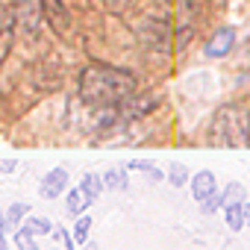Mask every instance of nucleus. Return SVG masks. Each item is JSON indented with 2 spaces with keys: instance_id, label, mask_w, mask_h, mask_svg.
Here are the masks:
<instances>
[{
  "instance_id": "obj_3",
  "label": "nucleus",
  "mask_w": 250,
  "mask_h": 250,
  "mask_svg": "<svg viewBox=\"0 0 250 250\" xmlns=\"http://www.w3.org/2000/svg\"><path fill=\"white\" fill-rule=\"evenodd\" d=\"M139 39L145 42V47L156 50V53H168L171 47V24L162 18H147L139 27Z\"/></svg>"
},
{
  "instance_id": "obj_12",
  "label": "nucleus",
  "mask_w": 250,
  "mask_h": 250,
  "mask_svg": "<svg viewBox=\"0 0 250 250\" xmlns=\"http://www.w3.org/2000/svg\"><path fill=\"white\" fill-rule=\"evenodd\" d=\"M224 221L232 232H241L244 229V203H229L224 206Z\"/></svg>"
},
{
  "instance_id": "obj_20",
  "label": "nucleus",
  "mask_w": 250,
  "mask_h": 250,
  "mask_svg": "<svg viewBox=\"0 0 250 250\" xmlns=\"http://www.w3.org/2000/svg\"><path fill=\"white\" fill-rule=\"evenodd\" d=\"M218 209H224V191H221V188H218L215 194H209L206 200H200V212H203V215H215Z\"/></svg>"
},
{
  "instance_id": "obj_14",
  "label": "nucleus",
  "mask_w": 250,
  "mask_h": 250,
  "mask_svg": "<svg viewBox=\"0 0 250 250\" xmlns=\"http://www.w3.org/2000/svg\"><path fill=\"white\" fill-rule=\"evenodd\" d=\"M80 188H83V191L91 197V203H94V200L100 197V191L106 188V186H103V174H85L83 183H80Z\"/></svg>"
},
{
  "instance_id": "obj_16",
  "label": "nucleus",
  "mask_w": 250,
  "mask_h": 250,
  "mask_svg": "<svg viewBox=\"0 0 250 250\" xmlns=\"http://www.w3.org/2000/svg\"><path fill=\"white\" fill-rule=\"evenodd\" d=\"M33 235H50L53 232V224L47 221V218H42V215H33V218H27V224H24Z\"/></svg>"
},
{
  "instance_id": "obj_23",
  "label": "nucleus",
  "mask_w": 250,
  "mask_h": 250,
  "mask_svg": "<svg viewBox=\"0 0 250 250\" xmlns=\"http://www.w3.org/2000/svg\"><path fill=\"white\" fill-rule=\"evenodd\" d=\"M53 235H56V238H59V241L65 244V250H74V244H77V241H74V235H68V229L56 227V229H53Z\"/></svg>"
},
{
  "instance_id": "obj_17",
  "label": "nucleus",
  "mask_w": 250,
  "mask_h": 250,
  "mask_svg": "<svg viewBox=\"0 0 250 250\" xmlns=\"http://www.w3.org/2000/svg\"><path fill=\"white\" fill-rule=\"evenodd\" d=\"M88 232H91V218H88V215H80L77 224H74V229H71L74 241H77V244H85V241H88Z\"/></svg>"
},
{
  "instance_id": "obj_22",
  "label": "nucleus",
  "mask_w": 250,
  "mask_h": 250,
  "mask_svg": "<svg viewBox=\"0 0 250 250\" xmlns=\"http://www.w3.org/2000/svg\"><path fill=\"white\" fill-rule=\"evenodd\" d=\"M229 203H244V188L238 183H229L224 188V206H229Z\"/></svg>"
},
{
  "instance_id": "obj_6",
  "label": "nucleus",
  "mask_w": 250,
  "mask_h": 250,
  "mask_svg": "<svg viewBox=\"0 0 250 250\" xmlns=\"http://www.w3.org/2000/svg\"><path fill=\"white\" fill-rule=\"evenodd\" d=\"M15 24H18V15L9 3L0 0V62H3L12 50V42H15Z\"/></svg>"
},
{
  "instance_id": "obj_24",
  "label": "nucleus",
  "mask_w": 250,
  "mask_h": 250,
  "mask_svg": "<svg viewBox=\"0 0 250 250\" xmlns=\"http://www.w3.org/2000/svg\"><path fill=\"white\" fill-rule=\"evenodd\" d=\"M18 168V162H12V159H0V171H3V174H12Z\"/></svg>"
},
{
  "instance_id": "obj_1",
  "label": "nucleus",
  "mask_w": 250,
  "mask_h": 250,
  "mask_svg": "<svg viewBox=\"0 0 250 250\" xmlns=\"http://www.w3.org/2000/svg\"><path fill=\"white\" fill-rule=\"evenodd\" d=\"M139 88L136 74L112 68V65H88L80 74V97L91 106H121L124 100H130Z\"/></svg>"
},
{
  "instance_id": "obj_4",
  "label": "nucleus",
  "mask_w": 250,
  "mask_h": 250,
  "mask_svg": "<svg viewBox=\"0 0 250 250\" xmlns=\"http://www.w3.org/2000/svg\"><path fill=\"white\" fill-rule=\"evenodd\" d=\"M206 12V0H180V47H186L191 30L200 24Z\"/></svg>"
},
{
  "instance_id": "obj_25",
  "label": "nucleus",
  "mask_w": 250,
  "mask_h": 250,
  "mask_svg": "<svg viewBox=\"0 0 250 250\" xmlns=\"http://www.w3.org/2000/svg\"><path fill=\"white\" fill-rule=\"evenodd\" d=\"M0 250H9V241H6V232L0 229Z\"/></svg>"
},
{
  "instance_id": "obj_19",
  "label": "nucleus",
  "mask_w": 250,
  "mask_h": 250,
  "mask_svg": "<svg viewBox=\"0 0 250 250\" xmlns=\"http://www.w3.org/2000/svg\"><path fill=\"white\" fill-rule=\"evenodd\" d=\"M168 180H171V186H174V188H180V186H186L191 177H188V168H186V165L174 162V165L168 168Z\"/></svg>"
},
{
  "instance_id": "obj_21",
  "label": "nucleus",
  "mask_w": 250,
  "mask_h": 250,
  "mask_svg": "<svg viewBox=\"0 0 250 250\" xmlns=\"http://www.w3.org/2000/svg\"><path fill=\"white\" fill-rule=\"evenodd\" d=\"M127 171H142V174H147L150 180H162V171L156 168V165H150V162H127Z\"/></svg>"
},
{
  "instance_id": "obj_9",
  "label": "nucleus",
  "mask_w": 250,
  "mask_h": 250,
  "mask_svg": "<svg viewBox=\"0 0 250 250\" xmlns=\"http://www.w3.org/2000/svg\"><path fill=\"white\" fill-rule=\"evenodd\" d=\"M188 183H191V197H194L197 203L218 191V180H215V174H212V171H197Z\"/></svg>"
},
{
  "instance_id": "obj_10",
  "label": "nucleus",
  "mask_w": 250,
  "mask_h": 250,
  "mask_svg": "<svg viewBox=\"0 0 250 250\" xmlns=\"http://www.w3.org/2000/svg\"><path fill=\"white\" fill-rule=\"evenodd\" d=\"M39 18H44V15H42V0H21L18 21H21V27H24L30 36H36V30H39Z\"/></svg>"
},
{
  "instance_id": "obj_5",
  "label": "nucleus",
  "mask_w": 250,
  "mask_h": 250,
  "mask_svg": "<svg viewBox=\"0 0 250 250\" xmlns=\"http://www.w3.org/2000/svg\"><path fill=\"white\" fill-rule=\"evenodd\" d=\"M42 15H44V21L50 24V30L56 36H68L71 12H68V6L62 3V0H42Z\"/></svg>"
},
{
  "instance_id": "obj_26",
  "label": "nucleus",
  "mask_w": 250,
  "mask_h": 250,
  "mask_svg": "<svg viewBox=\"0 0 250 250\" xmlns=\"http://www.w3.org/2000/svg\"><path fill=\"white\" fill-rule=\"evenodd\" d=\"M244 224L250 227V203H247V200H244Z\"/></svg>"
},
{
  "instance_id": "obj_8",
  "label": "nucleus",
  "mask_w": 250,
  "mask_h": 250,
  "mask_svg": "<svg viewBox=\"0 0 250 250\" xmlns=\"http://www.w3.org/2000/svg\"><path fill=\"white\" fill-rule=\"evenodd\" d=\"M65 188H68V171H65V168H53V171L44 174L39 194H42L44 200H53V197L65 194Z\"/></svg>"
},
{
  "instance_id": "obj_2",
  "label": "nucleus",
  "mask_w": 250,
  "mask_h": 250,
  "mask_svg": "<svg viewBox=\"0 0 250 250\" xmlns=\"http://www.w3.org/2000/svg\"><path fill=\"white\" fill-rule=\"evenodd\" d=\"M209 139L224 147H250V112L238 103H227L212 115Z\"/></svg>"
},
{
  "instance_id": "obj_18",
  "label": "nucleus",
  "mask_w": 250,
  "mask_h": 250,
  "mask_svg": "<svg viewBox=\"0 0 250 250\" xmlns=\"http://www.w3.org/2000/svg\"><path fill=\"white\" fill-rule=\"evenodd\" d=\"M15 247L18 250H39V241H36V235L27 227H18L15 229Z\"/></svg>"
},
{
  "instance_id": "obj_27",
  "label": "nucleus",
  "mask_w": 250,
  "mask_h": 250,
  "mask_svg": "<svg viewBox=\"0 0 250 250\" xmlns=\"http://www.w3.org/2000/svg\"><path fill=\"white\" fill-rule=\"evenodd\" d=\"M0 229H6V215L0 212Z\"/></svg>"
},
{
  "instance_id": "obj_11",
  "label": "nucleus",
  "mask_w": 250,
  "mask_h": 250,
  "mask_svg": "<svg viewBox=\"0 0 250 250\" xmlns=\"http://www.w3.org/2000/svg\"><path fill=\"white\" fill-rule=\"evenodd\" d=\"M65 206H68V212L74 215V218H80V215H85V209L91 206V197L77 186V188H71L68 191V200H65Z\"/></svg>"
},
{
  "instance_id": "obj_7",
  "label": "nucleus",
  "mask_w": 250,
  "mask_h": 250,
  "mask_svg": "<svg viewBox=\"0 0 250 250\" xmlns=\"http://www.w3.org/2000/svg\"><path fill=\"white\" fill-rule=\"evenodd\" d=\"M232 47H235V30H232V27H221V30L206 42L203 53H206L209 59H224V56L232 53Z\"/></svg>"
},
{
  "instance_id": "obj_15",
  "label": "nucleus",
  "mask_w": 250,
  "mask_h": 250,
  "mask_svg": "<svg viewBox=\"0 0 250 250\" xmlns=\"http://www.w3.org/2000/svg\"><path fill=\"white\" fill-rule=\"evenodd\" d=\"M27 212H30V203H12L6 212V229H18L21 221L27 218Z\"/></svg>"
},
{
  "instance_id": "obj_13",
  "label": "nucleus",
  "mask_w": 250,
  "mask_h": 250,
  "mask_svg": "<svg viewBox=\"0 0 250 250\" xmlns=\"http://www.w3.org/2000/svg\"><path fill=\"white\" fill-rule=\"evenodd\" d=\"M103 186L112 188V191H124V188L130 186V180H127V168H112V171H106V174H103Z\"/></svg>"
}]
</instances>
